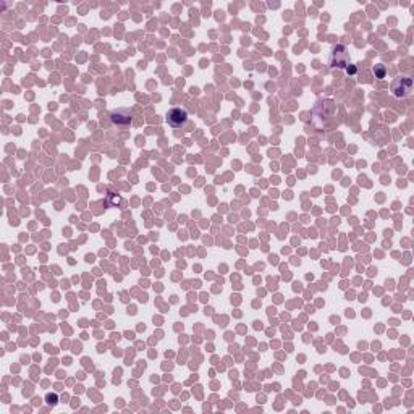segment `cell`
I'll use <instances>...</instances> for the list:
<instances>
[{
  "mask_svg": "<svg viewBox=\"0 0 414 414\" xmlns=\"http://www.w3.org/2000/svg\"><path fill=\"white\" fill-rule=\"evenodd\" d=\"M346 73H348V75H353V73H354V66H353V65H348V66H346Z\"/></svg>",
  "mask_w": 414,
  "mask_h": 414,
  "instance_id": "5",
  "label": "cell"
},
{
  "mask_svg": "<svg viewBox=\"0 0 414 414\" xmlns=\"http://www.w3.org/2000/svg\"><path fill=\"white\" fill-rule=\"evenodd\" d=\"M330 65L337 66V68H346L350 65V57L346 53V49L343 46H337L332 49V55H330Z\"/></svg>",
  "mask_w": 414,
  "mask_h": 414,
  "instance_id": "1",
  "label": "cell"
},
{
  "mask_svg": "<svg viewBox=\"0 0 414 414\" xmlns=\"http://www.w3.org/2000/svg\"><path fill=\"white\" fill-rule=\"evenodd\" d=\"M412 91V80L409 76H401L393 83V94L397 97H406Z\"/></svg>",
  "mask_w": 414,
  "mask_h": 414,
  "instance_id": "2",
  "label": "cell"
},
{
  "mask_svg": "<svg viewBox=\"0 0 414 414\" xmlns=\"http://www.w3.org/2000/svg\"><path fill=\"white\" fill-rule=\"evenodd\" d=\"M167 120H169V125L172 128H182L185 123L188 121V114L186 110L183 109H172L169 112V115H167Z\"/></svg>",
  "mask_w": 414,
  "mask_h": 414,
  "instance_id": "3",
  "label": "cell"
},
{
  "mask_svg": "<svg viewBox=\"0 0 414 414\" xmlns=\"http://www.w3.org/2000/svg\"><path fill=\"white\" fill-rule=\"evenodd\" d=\"M47 400H49L50 405H55V403H57V397L55 395H47Z\"/></svg>",
  "mask_w": 414,
  "mask_h": 414,
  "instance_id": "4",
  "label": "cell"
}]
</instances>
